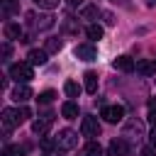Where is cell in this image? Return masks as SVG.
I'll use <instances>...</instances> for the list:
<instances>
[{
    "label": "cell",
    "instance_id": "obj_1",
    "mask_svg": "<svg viewBox=\"0 0 156 156\" xmlns=\"http://www.w3.org/2000/svg\"><path fill=\"white\" fill-rule=\"evenodd\" d=\"M32 112L22 105L20 110H15V107H5L2 110V124H5V129H15V127H20L27 117H29Z\"/></svg>",
    "mask_w": 156,
    "mask_h": 156
},
{
    "label": "cell",
    "instance_id": "obj_2",
    "mask_svg": "<svg viewBox=\"0 0 156 156\" xmlns=\"http://www.w3.org/2000/svg\"><path fill=\"white\" fill-rule=\"evenodd\" d=\"M10 78H15L17 83H29L34 78V68L29 61H22V63H12L10 66Z\"/></svg>",
    "mask_w": 156,
    "mask_h": 156
},
{
    "label": "cell",
    "instance_id": "obj_3",
    "mask_svg": "<svg viewBox=\"0 0 156 156\" xmlns=\"http://www.w3.org/2000/svg\"><path fill=\"white\" fill-rule=\"evenodd\" d=\"M76 146H78V134L73 129H61L56 134V149L68 151V149H76Z\"/></svg>",
    "mask_w": 156,
    "mask_h": 156
},
{
    "label": "cell",
    "instance_id": "obj_4",
    "mask_svg": "<svg viewBox=\"0 0 156 156\" xmlns=\"http://www.w3.org/2000/svg\"><path fill=\"white\" fill-rule=\"evenodd\" d=\"M100 117H105L107 122L117 124V122L124 119V107H122V105H105V107L100 110Z\"/></svg>",
    "mask_w": 156,
    "mask_h": 156
},
{
    "label": "cell",
    "instance_id": "obj_5",
    "mask_svg": "<svg viewBox=\"0 0 156 156\" xmlns=\"http://www.w3.org/2000/svg\"><path fill=\"white\" fill-rule=\"evenodd\" d=\"M80 132H83V136H88V139L100 136V122H98V117H83Z\"/></svg>",
    "mask_w": 156,
    "mask_h": 156
},
{
    "label": "cell",
    "instance_id": "obj_6",
    "mask_svg": "<svg viewBox=\"0 0 156 156\" xmlns=\"http://www.w3.org/2000/svg\"><path fill=\"white\" fill-rule=\"evenodd\" d=\"M29 24H32V29H49V27H54V17H49V15H29Z\"/></svg>",
    "mask_w": 156,
    "mask_h": 156
},
{
    "label": "cell",
    "instance_id": "obj_7",
    "mask_svg": "<svg viewBox=\"0 0 156 156\" xmlns=\"http://www.w3.org/2000/svg\"><path fill=\"white\" fill-rule=\"evenodd\" d=\"M76 56H78L80 61H95L98 49H95L93 44H78V46H76Z\"/></svg>",
    "mask_w": 156,
    "mask_h": 156
},
{
    "label": "cell",
    "instance_id": "obj_8",
    "mask_svg": "<svg viewBox=\"0 0 156 156\" xmlns=\"http://www.w3.org/2000/svg\"><path fill=\"white\" fill-rule=\"evenodd\" d=\"M110 154L112 156H132V149H129V144L124 139H115L110 144Z\"/></svg>",
    "mask_w": 156,
    "mask_h": 156
},
{
    "label": "cell",
    "instance_id": "obj_9",
    "mask_svg": "<svg viewBox=\"0 0 156 156\" xmlns=\"http://www.w3.org/2000/svg\"><path fill=\"white\" fill-rule=\"evenodd\" d=\"M46 56H49L46 49H32V51L27 54V61H29L32 66H44V63H46Z\"/></svg>",
    "mask_w": 156,
    "mask_h": 156
},
{
    "label": "cell",
    "instance_id": "obj_10",
    "mask_svg": "<svg viewBox=\"0 0 156 156\" xmlns=\"http://www.w3.org/2000/svg\"><path fill=\"white\" fill-rule=\"evenodd\" d=\"M136 73H141V76H156V61L154 58L136 61Z\"/></svg>",
    "mask_w": 156,
    "mask_h": 156
},
{
    "label": "cell",
    "instance_id": "obj_11",
    "mask_svg": "<svg viewBox=\"0 0 156 156\" xmlns=\"http://www.w3.org/2000/svg\"><path fill=\"white\" fill-rule=\"evenodd\" d=\"M112 66H115L117 71H124V73H132V71H136V63H134L129 56H117Z\"/></svg>",
    "mask_w": 156,
    "mask_h": 156
},
{
    "label": "cell",
    "instance_id": "obj_12",
    "mask_svg": "<svg viewBox=\"0 0 156 156\" xmlns=\"http://www.w3.org/2000/svg\"><path fill=\"white\" fill-rule=\"evenodd\" d=\"M85 83H83V88H85V93H90V95H95L98 93V73L95 71H85Z\"/></svg>",
    "mask_w": 156,
    "mask_h": 156
},
{
    "label": "cell",
    "instance_id": "obj_13",
    "mask_svg": "<svg viewBox=\"0 0 156 156\" xmlns=\"http://www.w3.org/2000/svg\"><path fill=\"white\" fill-rule=\"evenodd\" d=\"M29 98H32V90H29L27 83H22V85H17L12 90V100H17V102H27Z\"/></svg>",
    "mask_w": 156,
    "mask_h": 156
},
{
    "label": "cell",
    "instance_id": "obj_14",
    "mask_svg": "<svg viewBox=\"0 0 156 156\" xmlns=\"http://www.w3.org/2000/svg\"><path fill=\"white\" fill-rule=\"evenodd\" d=\"M61 115H63L66 119H76V117H78V105H76L73 100L63 102V105H61Z\"/></svg>",
    "mask_w": 156,
    "mask_h": 156
},
{
    "label": "cell",
    "instance_id": "obj_15",
    "mask_svg": "<svg viewBox=\"0 0 156 156\" xmlns=\"http://www.w3.org/2000/svg\"><path fill=\"white\" fill-rule=\"evenodd\" d=\"M49 124H51V115H46V117H41V119H34V122H32V129H34V134H44V132L49 129Z\"/></svg>",
    "mask_w": 156,
    "mask_h": 156
},
{
    "label": "cell",
    "instance_id": "obj_16",
    "mask_svg": "<svg viewBox=\"0 0 156 156\" xmlns=\"http://www.w3.org/2000/svg\"><path fill=\"white\" fill-rule=\"evenodd\" d=\"M0 2H2V15L5 17H12V15L20 12V2L17 0H0Z\"/></svg>",
    "mask_w": 156,
    "mask_h": 156
},
{
    "label": "cell",
    "instance_id": "obj_17",
    "mask_svg": "<svg viewBox=\"0 0 156 156\" xmlns=\"http://www.w3.org/2000/svg\"><path fill=\"white\" fill-rule=\"evenodd\" d=\"M2 32H5V39H20V37H22V29H20V24H12V22H7Z\"/></svg>",
    "mask_w": 156,
    "mask_h": 156
},
{
    "label": "cell",
    "instance_id": "obj_18",
    "mask_svg": "<svg viewBox=\"0 0 156 156\" xmlns=\"http://www.w3.org/2000/svg\"><path fill=\"white\" fill-rule=\"evenodd\" d=\"M63 93H66L68 98H78V95H80V85H78L76 80H66V83H63Z\"/></svg>",
    "mask_w": 156,
    "mask_h": 156
},
{
    "label": "cell",
    "instance_id": "obj_19",
    "mask_svg": "<svg viewBox=\"0 0 156 156\" xmlns=\"http://www.w3.org/2000/svg\"><path fill=\"white\" fill-rule=\"evenodd\" d=\"M100 154H102V149H100V144L95 139H90L85 144V149H83V156H100Z\"/></svg>",
    "mask_w": 156,
    "mask_h": 156
},
{
    "label": "cell",
    "instance_id": "obj_20",
    "mask_svg": "<svg viewBox=\"0 0 156 156\" xmlns=\"http://www.w3.org/2000/svg\"><path fill=\"white\" fill-rule=\"evenodd\" d=\"M85 34H88V39L98 41V39H102V27L100 24H88L85 27Z\"/></svg>",
    "mask_w": 156,
    "mask_h": 156
},
{
    "label": "cell",
    "instance_id": "obj_21",
    "mask_svg": "<svg viewBox=\"0 0 156 156\" xmlns=\"http://www.w3.org/2000/svg\"><path fill=\"white\" fill-rule=\"evenodd\" d=\"M58 2L61 0H34V5L39 10H54V7H58Z\"/></svg>",
    "mask_w": 156,
    "mask_h": 156
},
{
    "label": "cell",
    "instance_id": "obj_22",
    "mask_svg": "<svg viewBox=\"0 0 156 156\" xmlns=\"http://www.w3.org/2000/svg\"><path fill=\"white\" fill-rule=\"evenodd\" d=\"M61 39H56V37H51V39H46V51L49 54H54V51H61Z\"/></svg>",
    "mask_w": 156,
    "mask_h": 156
},
{
    "label": "cell",
    "instance_id": "obj_23",
    "mask_svg": "<svg viewBox=\"0 0 156 156\" xmlns=\"http://www.w3.org/2000/svg\"><path fill=\"white\" fill-rule=\"evenodd\" d=\"M54 98H56V93H54V90H44V93H39V98H37V100H39L41 105H49Z\"/></svg>",
    "mask_w": 156,
    "mask_h": 156
},
{
    "label": "cell",
    "instance_id": "obj_24",
    "mask_svg": "<svg viewBox=\"0 0 156 156\" xmlns=\"http://www.w3.org/2000/svg\"><path fill=\"white\" fill-rule=\"evenodd\" d=\"M83 17H85V20L98 17V5H88V7H83Z\"/></svg>",
    "mask_w": 156,
    "mask_h": 156
},
{
    "label": "cell",
    "instance_id": "obj_25",
    "mask_svg": "<svg viewBox=\"0 0 156 156\" xmlns=\"http://www.w3.org/2000/svg\"><path fill=\"white\" fill-rule=\"evenodd\" d=\"M12 54V46L10 44H2V56H10Z\"/></svg>",
    "mask_w": 156,
    "mask_h": 156
},
{
    "label": "cell",
    "instance_id": "obj_26",
    "mask_svg": "<svg viewBox=\"0 0 156 156\" xmlns=\"http://www.w3.org/2000/svg\"><path fill=\"white\" fill-rule=\"evenodd\" d=\"M149 144H151V146H154V149H156V129H154V132H151V134H149Z\"/></svg>",
    "mask_w": 156,
    "mask_h": 156
},
{
    "label": "cell",
    "instance_id": "obj_27",
    "mask_svg": "<svg viewBox=\"0 0 156 156\" xmlns=\"http://www.w3.org/2000/svg\"><path fill=\"white\" fill-rule=\"evenodd\" d=\"M2 156H17V154H15V151H12V146H7V149H5V151H2Z\"/></svg>",
    "mask_w": 156,
    "mask_h": 156
},
{
    "label": "cell",
    "instance_id": "obj_28",
    "mask_svg": "<svg viewBox=\"0 0 156 156\" xmlns=\"http://www.w3.org/2000/svg\"><path fill=\"white\" fill-rule=\"evenodd\" d=\"M66 2H68V5H71V7H78V5H80V2H83V0H66Z\"/></svg>",
    "mask_w": 156,
    "mask_h": 156
},
{
    "label": "cell",
    "instance_id": "obj_29",
    "mask_svg": "<svg viewBox=\"0 0 156 156\" xmlns=\"http://www.w3.org/2000/svg\"><path fill=\"white\" fill-rule=\"evenodd\" d=\"M146 2H149V5H156V0H146Z\"/></svg>",
    "mask_w": 156,
    "mask_h": 156
}]
</instances>
